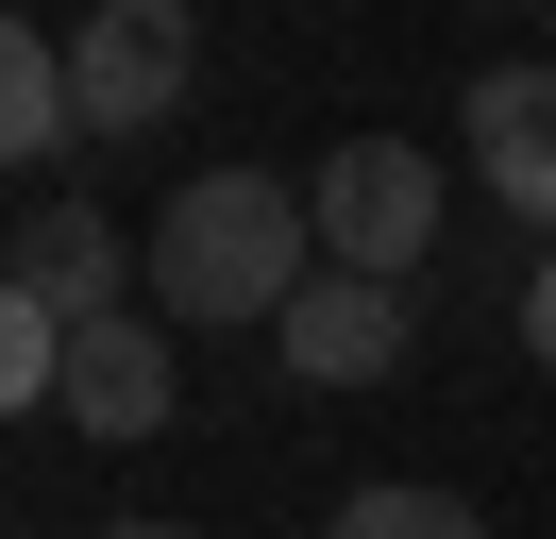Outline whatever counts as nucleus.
<instances>
[{"instance_id":"f257e3e1","label":"nucleus","mask_w":556,"mask_h":539,"mask_svg":"<svg viewBox=\"0 0 556 539\" xmlns=\"http://www.w3.org/2000/svg\"><path fill=\"white\" fill-rule=\"evenodd\" d=\"M304 287H320V202H304V186H270V168H203V186H169V220H152V321L253 337V321H287Z\"/></svg>"},{"instance_id":"f03ea898","label":"nucleus","mask_w":556,"mask_h":539,"mask_svg":"<svg viewBox=\"0 0 556 539\" xmlns=\"http://www.w3.org/2000/svg\"><path fill=\"white\" fill-rule=\"evenodd\" d=\"M320 270H388V287H421V253H439V152H421V135H338V152H320Z\"/></svg>"},{"instance_id":"7ed1b4c3","label":"nucleus","mask_w":556,"mask_h":539,"mask_svg":"<svg viewBox=\"0 0 556 539\" xmlns=\"http://www.w3.org/2000/svg\"><path fill=\"white\" fill-rule=\"evenodd\" d=\"M68 85H85V135H169L186 85H203V17L186 0H85L68 17Z\"/></svg>"},{"instance_id":"20e7f679","label":"nucleus","mask_w":556,"mask_h":539,"mask_svg":"<svg viewBox=\"0 0 556 539\" xmlns=\"http://www.w3.org/2000/svg\"><path fill=\"white\" fill-rule=\"evenodd\" d=\"M0 287L17 303H51V321H118V303L152 287V236H118L102 202H17V236H0Z\"/></svg>"},{"instance_id":"39448f33","label":"nucleus","mask_w":556,"mask_h":539,"mask_svg":"<svg viewBox=\"0 0 556 539\" xmlns=\"http://www.w3.org/2000/svg\"><path fill=\"white\" fill-rule=\"evenodd\" d=\"M169 337H186V321H152V303H118V321H85V337H68V404H51V422H85L102 455H136V438H169V422H186V371H169Z\"/></svg>"},{"instance_id":"423d86ee","label":"nucleus","mask_w":556,"mask_h":539,"mask_svg":"<svg viewBox=\"0 0 556 539\" xmlns=\"http://www.w3.org/2000/svg\"><path fill=\"white\" fill-rule=\"evenodd\" d=\"M405 337H421V287H388V270H320V287L270 321V354L304 371V388H388Z\"/></svg>"},{"instance_id":"0eeeda50","label":"nucleus","mask_w":556,"mask_h":539,"mask_svg":"<svg viewBox=\"0 0 556 539\" xmlns=\"http://www.w3.org/2000/svg\"><path fill=\"white\" fill-rule=\"evenodd\" d=\"M455 135H472V186H489V202H506V220L556 253V51H540V67H472Z\"/></svg>"},{"instance_id":"6e6552de","label":"nucleus","mask_w":556,"mask_h":539,"mask_svg":"<svg viewBox=\"0 0 556 539\" xmlns=\"http://www.w3.org/2000/svg\"><path fill=\"white\" fill-rule=\"evenodd\" d=\"M0 152H17V168H68V152H85V85H68V34H35V17L0 34Z\"/></svg>"},{"instance_id":"1a4fd4ad","label":"nucleus","mask_w":556,"mask_h":539,"mask_svg":"<svg viewBox=\"0 0 556 539\" xmlns=\"http://www.w3.org/2000/svg\"><path fill=\"white\" fill-rule=\"evenodd\" d=\"M68 337H85V321H51V303L0 287V404H68Z\"/></svg>"},{"instance_id":"9d476101","label":"nucleus","mask_w":556,"mask_h":539,"mask_svg":"<svg viewBox=\"0 0 556 539\" xmlns=\"http://www.w3.org/2000/svg\"><path fill=\"white\" fill-rule=\"evenodd\" d=\"M320 539H489V523H472L455 489H354V505H338Z\"/></svg>"},{"instance_id":"9b49d317","label":"nucleus","mask_w":556,"mask_h":539,"mask_svg":"<svg viewBox=\"0 0 556 539\" xmlns=\"http://www.w3.org/2000/svg\"><path fill=\"white\" fill-rule=\"evenodd\" d=\"M522 354H540V371H556V253H540V270H522Z\"/></svg>"},{"instance_id":"f8f14e48","label":"nucleus","mask_w":556,"mask_h":539,"mask_svg":"<svg viewBox=\"0 0 556 539\" xmlns=\"http://www.w3.org/2000/svg\"><path fill=\"white\" fill-rule=\"evenodd\" d=\"M102 539H186V523H102Z\"/></svg>"},{"instance_id":"ddd939ff","label":"nucleus","mask_w":556,"mask_h":539,"mask_svg":"<svg viewBox=\"0 0 556 539\" xmlns=\"http://www.w3.org/2000/svg\"><path fill=\"white\" fill-rule=\"evenodd\" d=\"M540 34H556V0H540Z\"/></svg>"}]
</instances>
